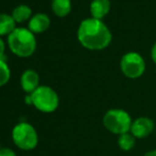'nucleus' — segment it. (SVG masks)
<instances>
[{
    "instance_id": "nucleus-19",
    "label": "nucleus",
    "mask_w": 156,
    "mask_h": 156,
    "mask_svg": "<svg viewBox=\"0 0 156 156\" xmlns=\"http://www.w3.org/2000/svg\"><path fill=\"white\" fill-rule=\"evenodd\" d=\"M25 102L27 103L28 105H32V97H31V94H27V96H26Z\"/></svg>"
},
{
    "instance_id": "nucleus-7",
    "label": "nucleus",
    "mask_w": 156,
    "mask_h": 156,
    "mask_svg": "<svg viewBox=\"0 0 156 156\" xmlns=\"http://www.w3.org/2000/svg\"><path fill=\"white\" fill-rule=\"evenodd\" d=\"M155 129V124L151 118L149 117H139L133 120L129 133L136 139H144L153 133Z\"/></svg>"
},
{
    "instance_id": "nucleus-4",
    "label": "nucleus",
    "mask_w": 156,
    "mask_h": 156,
    "mask_svg": "<svg viewBox=\"0 0 156 156\" xmlns=\"http://www.w3.org/2000/svg\"><path fill=\"white\" fill-rule=\"evenodd\" d=\"M12 140L18 149L23 151H31L38 144V135L29 122H19L12 129Z\"/></svg>"
},
{
    "instance_id": "nucleus-5",
    "label": "nucleus",
    "mask_w": 156,
    "mask_h": 156,
    "mask_svg": "<svg viewBox=\"0 0 156 156\" xmlns=\"http://www.w3.org/2000/svg\"><path fill=\"white\" fill-rule=\"evenodd\" d=\"M31 97L32 105L41 113H53L60 105L58 93L53 88L46 85H41L34 93L31 94Z\"/></svg>"
},
{
    "instance_id": "nucleus-12",
    "label": "nucleus",
    "mask_w": 156,
    "mask_h": 156,
    "mask_svg": "<svg viewBox=\"0 0 156 156\" xmlns=\"http://www.w3.org/2000/svg\"><path fill=\"white\" fill-rule=\"evenodd\" d=\"M52 11L58 17H66L71 11L70 0H52Z\"/></svg>"
},
{
    "instance_id": "nucleus-20",
    "label": "nucleus",
    "mask_w": 156,
    "mask_h": 156,
    "mask_svg": "<svg viewBox=\"0 0 156 156\" xmlns=\"http://www.w3.org/2000/svg\"><path fill=\"white\" fill-rule=\"evenodd\" d=\"M144 156H156V150H151L148 151L147 153H144Z\"/></svg>"
},
{
    "instance_id": "nucleus-1",
    "label": "nucleus",
    "mask_w": 156,
    "mask_h": 156,
    "mask_svg": "<svg viewBox=\"0 0 156 156\" xmlns=\"http://www.w3.org/2000/svg\"><path fill=\"white\" fill-rule=\"evenodd\" d=\"M112 33L102 20L96 18L84 19L78 29V39L88 50L105 49L112 41Z\"/></svg>"
},
{
    "instance_id": "nucleus-16",
    "label": "nucleus",
    "mask_w": 156,
    "mask_h": 156,
    "mask_svg": "<svg viewBox=\"0 0 156 156\" xmlns=\"http://www.w3.org/2000/svg\"><path fill=\"white\" fill-rule=\"evenodd\" d=\"M0 156H16V153L10 148H0Z\"/></svg>"
},
{
    "instance_id": "nucleus-3",
    "label": "nucleus",
    "mask_w": 156,
    "mask_h": 156,
    "mask_svg": "<svg viewBox=\"0 0 156 156\" xmlns=\"http://www.w3.org/2000/svg\"><path fill=\"white\" fill-rule=\"evenodd\" d=\"M103 125L115 135H122L129 133L132 126V117L126 111L121 108H111L103 116Z\"/></svg>"
},
{
    "instance_id": "nucleus-15",
    "label": "nucleus",
    "mask_w": 156,
    "mask_h": 156,
    "mask_svg": "<svg viewBox=\"0 0 156 156\" xmlns=\"http://www.w3.org/2000/svg\"><path fill=\"white\" fill-rule=\"evenodd\" d=\"M11 79V70L5 61L0 60V87L4 86Z\"/></svg>"
},
{
    "instance_id": "nucleus-9",
    "label": "nucleus",
    "mask_w": 156,
    "mask_h": 156,
    "mask_svg": "<svg viewBox=\"0 0 156 156\" xmlns=\"http://www.w3.org/2000/svg\"><path fill=\"white\" fill-rule=\"evenodd\" d=\"M50 27V18L45 13H37L33 15L29 20L28 29L32 33H43Z\"/></svg>"
},
{
    "instance_id": "nucleus-13",
    "label": "nucleus",
    "mask_w": 156,
    "mask_h": 156,
    "mask_svg": "<svg viewBox=\"0 0 156 156\" xmlns=\"http://www.w3.org/2000/svg\"><path fill=\"white\" fill-rule=\"evenodd\" d=\"M32 10L27 4H20L16 6L12 12V17L15 20V23H23L31 18Z\"/></svg>"
},
{
    "instance_id": "nucleus-18",
    "label": "nucleus",
    "mask_w": 156,
    "mask_h": 156,
    "mask_svg": "<svg viewBox=\"0 0 156 156\" xmlns=\"http://www.w3.org/2000/svg\"><path fill=\"white\" fill-rule=\"evenodd\" d=\"M151 58H152L153 63L156 65V43L154 44V46L152 47V50H151Z\"/></svg>"
},
{
    "instance_id": "nucleus-11",
    "label": "nucleus",
    "mask_w": 156,
    "mask_h": 156,
    "mask_svg": "<svg viewBox=\"0 0 156 156\" xmlns=\"http://www.w3.org/2000/svg\"><path fill=\"white\" fill-rule=\"evenodd\" d=\"M15 20L13 19L12 15L0 13V36L2 35H10L11 33L16 29Z\"/></svg>"
},
{
    "instance_id": "nucleus-2",
    "label": "nucleus",
    "mask_w": 156,
    "mask_h": 156,
    "mask_svg": "<svg viewBox=\"0 0 156 156\" xmlns=\"http://www.w3.org/2000/svg\"><path fill=\"white\" fill-rule=\"evenodd\" d=\"M8 44L11 51L19 58H28L36 49L34 33L27 28H16L8 36Z\"/></svg>"
},
{
    "instance_id": "nucleus-6",
    "label": "nucleus",
    "mask_w": 156,
    "mask_h": 156,
    "mask_svg": "<svg viewBox=\"0 0 156 156\" xmlns=\"http://www.w3.org/2000/svg\"><path fill=\"white\" fill-rule=\"evenodd\" d=\"M120 69L129 79H138L146 71V62L137 52L125 53L120 60Z\"/></svg>"
},
{
    "instance_id": "nucleus-10",
    "label": "nucleus",
    "mask_w": 156,
    "mask_h": 156,
    "mask_svg": "<svg viewBox=\"0 0 156 156\" xmlns=\"http://www.w3.org/2000/svg\"><path fill=\"white\" fill-rule=\"evenodd\" d=\"M111 10V1L109 0H93L90 3V14L93 18L101 19L108 14Z\"/></svg>"
},
{
    "instance_id": "nucleus-17",
    "label": "nucleus",
    "mask_w": 156,
    "mask_h": 156,
    "mask_svg": "<svg viewBox=\"0 0 156 156\" xmlns=\"http://www.w3.org/2000/svg\"><path fill=\"white\" fill-rule=\"evenodd\" d=\"M4 51H5V44L2 41V38L0 37V60L1 61H5L6 62V58L5 54H4Z\"/></svg>"
},
{
    "instance_id": "nucleus-8",
    "label": "nucleus",
    "mask_w": 156,
    "mask_h": 156,
    "mask_svg": "<svg viewBox=\"0 0 156 156\" xmlns=\"http://www.w3.org/2000/svg\"><path fill=\"white\" fill-rule=\"evenodd\" d=\"M20 86L23 90L28 94L34 93L41 86L38 73L33 69H27L26 71H23L20 76Z\"/></svg>"
},
{
    "instance_id": "nucleus-14",
    "label": "nucleus",
    "mask_w": 156,
    "mask_h": 156,
    "mask_svg": "<svg viewBox=\"0 0 156 156\" xmlns=\"http://www.w3.org/2000/svg\"><path fill=\"white\" fill-rule=\"evenodd\" d=\"M117 144L120 150L127 152V151H131L134 149V147L136 144V138L129 132V133H125L118 136Z\"/></svg>"
}]
</instances>
